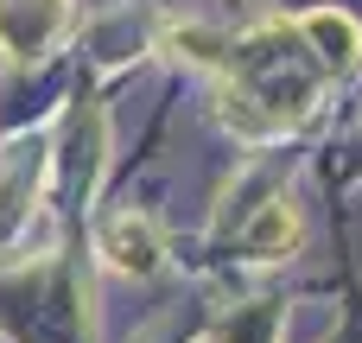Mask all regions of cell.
<instances>
[{"label":"cell","mask_w":362,"mask_h":343,"mask_svg":"<svg viewBox=\"0 0 362 343\" xmlns=\"http://www.w3.org/2000/svg\"><path fill=\"white\" fill-rule=\"evenodd\" d=\"M185 51H197V64L216 70V95H223V121L242 134H286L299 127L325 89L337 76H350L362 64V25L356 13L337 6H312V13H280L261 19L235 38H185Z\"/></svg>","instance_id":"6da1fadb"},{"label":"cell","mask_w":362,"mask_h":343,"mask_svg":"<svg viewBox=\"0 0 362 343\" xmlns=\"http://www.w3.org/2000/svg\"><path fill=\"white\" fill-rule=\"evenodd\" d=\"M70 25V0H0V51L13 64L45 57Z\"/></svg>","instance_id":"7a4b0ae2"},{"label":"cell","mask_w":362,"mask_h":343,"mask_svg":"<svg viewBox=\"0 0 362 343\" xmlns=\"http://www.w3.org/2000/svg\"><path fill=\"white\" fill-rule=\"evenodd\" d=\"M102 255H108V267L115 274H153L159 267V223L146 216V210H121V216H108L102 223Z\"/></svg>","instance_id":"3957f363"},{"label":"cell","mask_w":362,"mask_h":343,"mask_svg":"<svg viewBox=\"0 0 362 343\" xmlns=\"http://www.w3.org/2000/svg\"><path fill=\"white\" fill-rule=\"evenodd\" d=\"M299 242V216L286 210V204H267L255 223H248V255H261V261H274V255H286Z\"/></svg>","instance_id":"277c9868"}]
</instances>
